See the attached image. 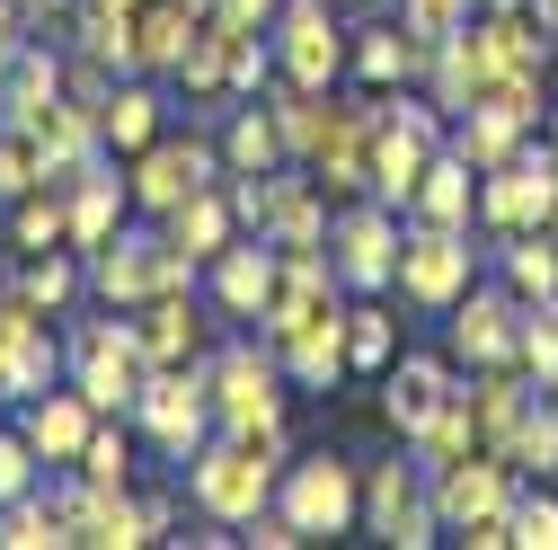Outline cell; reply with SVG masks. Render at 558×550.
Listing matches in <instances>:
<instances>
[{"mask_svg": "<svg viewBox=\"0 0 558 550\" xmlns=\"http://www.w3.org/2000/svg\"><path fill=\"white\" fill-rule=\"evenodd\" d=\"M373 124H381V89H373L364 107H337L328 143L311 152V178H319V195H364V187H373Z\"/></svg>", "mask_w": 558, "mask_h": 550, "instance_id": "9a60e30c", "label": "cell"}, {"mask_svg": "<svg viewBox=\"0 0 558 550\" xmlns=\"http://www.w3.org/2000/svg\"><path fill=\"white\" fill-rule=\"evenodd\" d=\"M275 479H284V427H266V435H204L186 453V498L204 524H248L257 506H275Z\"/></svg>", "mask_w": 558, "mask_h": 550, "instance_id": "6da1fadb", "label": "cell"}, {"mask_svg": "<svg viewBox=\"0 0 558 550\" xmlns=\"http://www.w3.org/2000/svg\"><path fill=\"white\" fill-rule=\"evenodd\" d=\"M275 506H284L311 541H328V533L364 524V479H355L345 453H302V462H284V479H275Z\"/></svg>", "mask_w": 558, "mask_h": 550, "instance_id": "52a82bcc", "label": "cell"}, {"mask_svg": "<svg viewBox=\"0 0 558 550\" xmlns=\"http://www.w3.org/2000/svg\"><path fill=\"white\" fill-rule=\"evenodd\" d=\"M390 356H399V328H390V311H381V302L345 311V364H355V373H381Z\"/></svg>", "mask_w": 558, "mask_h": 550, "instance_id": "d590c367", "label": "cell"}, {"mask_svg": "<svg viewBox=\"0 0 558 550\" xmlns=\"http://www.w3.org/2000/svg\"><path fill=\"white\" fill-rule=\"evenodd\" d=\"M426 62H435V45L408 36L399 19L390 27H355V81L364 89H416V81H426Z\"/></svg>", "mask_w": 558, "mask_h": 550, "instance_id": "44dd1931", "label": "cell"}, {"mask_svg": "<svg viewBox=\"0 0 558 550\" xmlns=\"http://www.w3.org/2000/svg\"><path fill=\"white\" fill-rule=\"evenodd\" d=\"M72 470H81V479H98V489H124V479H133V435H124L116 418H98Z\"/></svg>", "mask_w": 558, "mask_h": 550, "instance_id": "74e56055", "label": "cell"}, {"mask_svg": "<svg viewBox=\"0 0 558 550\" xmlns=\"http://www.w3.org/2000/svg\"><path fill=\"white\" fill-rule=\"evenodd\" d=\"M399 249H408V214H390L381 195H355L328 223V266L345 294H390L399 285Z\"/></svg>", "mask_w": 558, "mask_h": 550, "instance_id": "277c9868", "label": "cell"}, {"mask_svg": "<svg viewBox=\"0 0 558 550\" xmlns=\"http://www.w3.org/2000/svg\"><path fill=\"white\" fill-rule=\"evenodd\" d=\"M461 453H478V418H470V382H452V399L435 408L426 427H416V462H426V470H444V462H461Z\"/></svg>", "mask_w": 558, "mask_h": 550, "instance_id": "f546056e", "label": "cell"}, {"mask_svg": "<svg viewBox=\"0 0 558 550\" xmlns=\"http://www.w3.org/2000/svg\"><path fill=\"white\" fill-rule=\"evenodd\" d=\"M266 45H275V81H293V89H337V72L355 62V36L337 27V0H284Z\"/></svg>", "mask_w": 558, "mask_h": 550, "instance_id": "8992f818", "label": "cell"}, {"mask_svg": "<svg viewBox=\"0 0 558 550\" xmlns=\"http://www.w3.org/2000/svg\"><path fill=\"white\" fill-rule=\"evenodd\" d=\"M284 124L275 107H231V133H222V169H284Z\"/></svg>", "mask_w": 558, "mask_h": 550, "instance_id": "f1b7e54d", "label": "cell"}, {"mask_svg": "<svg viewBox=\"0 0 558 550\" xmlns=\"http://www.w3.org/2000/svg\"><path fill=\"white\" fill-rule=\"evenodd\" d=\"M275 285H284V249H275L266 231H257V240H231V249L214 258V302H222L231 320H266Z\"/></svg>", "mask_w": 558, "mask_h": 550, "instance_id": "e0dca14e", "label": "cell"}, {"mask_svg": "<svg viewBox=\"0 0 558 550\" xmlns=\"http://www.w3.org/2000/svg\"><path fill=\"white\" fill-rule=\"evenodd\" d=\"M62 195H72V249L89 258V249H107L116 231H124V204H133V187L107 169V160H89L81 178H62Z\"/></svg>", "mask_w": 558, "mask_h": 550, "instance_id": "ffe728a7", "label": "cell"}, {"mask_svg": "<svg viewBox=\"0 0 558 550\" xmlns=\"http://www.w3.org/2000/svg\"><path fill=\"white\" fill-rule=\"evenodd\" d=\"M214 427L231 435H266V427H284V356L275 347H222L214 356Z\"/></svg>", "mask_w": 558, "mask_h": 550, "instance_id": "ba28073f", "label": "cell"}, {"mask_svg": "<svg viewBox=\"0 0 558 550\" xmlns=\"http://www.w3.org/2000/svg\"><path fill=\"white\" fill-rule=\"evenodd\" d=\"M408 223H444V231H470V223H478V169H470L452 143L426 160V178H416Z\"/></svg>", "mask_w": 558, "mask_h": 550, "instance_id": "d6986e66", "label": "cell"}, {"mask_svg": "<svg viewBox=\"0 0 558 550\" xmlns=\"http://www.w3.org/2000/svg\"><path fill=\"white\" fill-rule=\"evenodd\" d=\"M62 364H72V347H62V337L36 320L19 347H0V399H36V391H53Z\"/></svg>", "mask_w": 558, "mask_h": 550, "instance_id": "cb8c5ba5", "label": "cell"}, {"mask_svg": "<svg viewBox=\"0 0 558 550\" xmlns=\"http://www.w3.org/2000/svg\"><path fill=\"white\" fill-rule=\"evenodd\" d=\"M10 240H19V249H72V195H62V178H45L36 195H19Z\"/></svg>", "mask_w": 558, "mask_h": 550, "instance_id": "1f68e13d", "label": "cell"}, {"mask_svg": "<svg viewBox=\"0 0 558 550\" xmlns=\"http://www.w3.org/2000/svg\"><path fill=\"white\" fill-rule=\"evenodd\" d=\"M36 470H45V462H36V444H27L19 427H0V506L27 498V489H36Z\"/></svg>", "mask_w": 558, "mask_h": 550, "instance_id": "ab89813d", "label": "cell"}, {"mask_svg": "<svg viewBox=\"0 0 558 550\" xmlns=\"http://www.w3.org/2000/svg\"><path fill=\"white\" fill-rule=\"evenodd\" d=\"M506 462L514 470H558V391H541L532 408H523V427H514V444H506Z\"/></svg>", "mask_w": 558, "mask_h": 550, "instance_id": "836d02e7", "label": "cell"}, {"mask_svg": "<svg viewBox=\"0 0 558 550\" xmlns=\"http://www.w3.org/2000/svg\"><path fill=\"white\" fill-rule=\"evenodd\" d=\"M478 10H470V0H399V27L408 36H426V45H444V36H461Z\"/></svg>", "mask_w": 558, "mask_h": 550, "instance_id": "f35d334b", "label": "cell"}, {"mask_svg": "<svg viewBox=\"0 0 558 550\" xmlns=\"http://www.w3.org/2000/svg\"><path fill=\"white\" fill-rule=\"evenodd\" d=\"M133 427H143L169 462H186L204 435H214V364H151L143 399H133Z\"/></svg>", "mask_w": 558, "mask_h": 550, "instance_id": "5b68a950", "label": "cell"}, {"mask_svg": "<svg viewBox=\"0 0 558 550\" xmlns=\"http://www.w3.org/2000/svg\"><path fill=\"white\" fill-rule=\"evenodd\" d=\"M62 541H72V515H62L45 489L0 506V550H62Z\"/></svg>", "mask_w": 558, "mask_h": 550, "instance_id": "4dcf8cb0", "label": "cell"}, {"mask_svg": "<svg viewBox=\"0 0 558 550\" xmlns=\"http://www.w3.org/2000/svg\"><path fill=\"white\" fill-rule=\"evenodd\" d=\"M195 266L169 231H116L107 249H89V294L107 311H143L151 294H195Z\"/></svg>", "mask_w": 558, "mask_h": 550, "instance_id": "7a4b0ae2", "label": "cell"}, {"mask_svg": "<svg viewBox=\"0 0 558 550\" xmlns=\"http://www.w3.org/2000/svg\"><path fill=\"white\" fill-rule=\"evenodd\" d=\"M364 533L390 541V550H426V541H444L426 462H381V470L364 479Z\"/></svg>", "mask_w": 558, "mask_h": 550, "instance_id": "8fae6325", "label": "cell"}, {"mask_svg": "<svg viewBox=\"0 0 558 550\" xmlns=\"http://www.w3.org/2000/svg\"><path fill=\"white\" fill-rule=\"evenodd\" d=\"M72 382L89 391L98 418H133V399H143L151 382V356H143V337H133V311H107L72 337Z\"/></svg>", "mask_w": 558, "mask_h": 550, "instance_id": "3957f363", "label": "cell"}, {"mask_svg": "<svg viewBox=\"0 0 558 550\" xmlns=\"http://www.w3.org/2000/svg\"><path fill=\"white\" fill-rule=\"evenodd\" d=\"M81 285H89V258H72V249H27V266H19V294L36 311H62Z\"/></svg>", "mask_w": 558, "mask_h": 550, "instance_id": "d6a6232c", "label": "cell"}, {"mask_svg": "<svg viewBox=\"0 0 558 550\" xmlns=\"http://www.w3.org/2000/svg\"><path fill=\"white\" fill-rule=\"evenodd\" d=\"M10 10H19V27H45V36H62V27L81 19V0H10Z\"/></svg>", "mask_w": 558, "mask_h": 550, "instance_id": "7bdbcfd3", "label": "cell"}, {"mask_svg": "<svg viewBox=\"0 0 558 550\" xmlns=\"http://www.w3.org/2000/svg\"><path fill=\"white\" fill-rule=\"evenodd\" d=\"M204 27V0H143L133 10V72H178Z\"/></svg>", "mask_w": 558, "mask_h": 550, "instance_id": "7402d4cb", "label": "cell"}, {"mask_svg": "<svg viewBox=\"0 0 558 550\" xmlns=\"http://www.w3.org/2000/svg\"><path fill=\"white\" fill-rule=\"evenodd\" d=\"M337 10H345V0H337Z\"/></svg>", "mask_w": 558, "mask_h": 550, "instance_id": "c3c4849f", "label": "cell"}, {"mask_svg": "<svg viewBox=\"0 0 558 550\" xmlns=\"http://www.w3.org/2000/svg\"><path fill=\"white\" fill-rule=\"evenodd\" d=\"M514 347H523V294L506 285H470L461 302H452V356L478 373V364H514Z\"/></svg>", "mask_w": 558, "mask_h": 550, "instance_id": "4fadbf2b", "label": "cell"}, {"mask_svg": "<svg viewBox=\"0 0 558 550\" xmlns=\"http://www.w3.org/2000/svg\"><path fill=\"white\" fill-rule=\"evenodd\" d=\"M133 337H143L151 364H186L195 356V302L186 294H151L143 311H133Z\"/></svg>", "mask_w": 558, "mask_h": 550, "instance_id": "484cf974", "label": "cell"}, {"mask_svg": "<svg viewBox=\"0 0 558 550\" xmlns=\"http://www.w3.org/2000/svg\"><path fill=\"white\" fill-rule=\"evenodd\" d=\"M160 231H169V240H178L186 258H222V249L240 240V214H231V187L214 178L204 195H186V204H178V214H169Z\"/></svg>", "mask_w": 558, "mask_h": 550, "instance_id": "603a6c76", "label": "cell"}, {"mask_svg": "<svg viewBox=\"0 0 558 550\" xmlns=\"http://www.w3.org/2000/svg\"><path fill=\"white\" fill-rule=\"evenodd\" d=\"M107 10H143V0H107Z\"/></svg>", "mask_w": 558, "mask_h": 550, "instance_id": "f6af8a7d", "label": "cell"}, {"mask_svg": "<svg viewBox=\"0 0 558 550\" xmlns=\"http://www.w3.org/2000/svg\"><path fill=\"white\" fill-rule=\"evenodd\" d=\"M426 479H435L444 533H470L478 515H514V462H506V453H461V462H444V470H426Z\"/></svg>", "mask_w": 558, "mask_h": 550, "instance_id": "5bb4252c", "label": "cell"}, {"mask_svg": "<svg viewBox=\"0 0 558 550\" xmlns=\"http://www.w3.org/2000/svg\"><path fill=\"white\" fill-rule=\"evenodd\" d=\"M204 10H214L222 27H248V36H266V27H275V10H284V0H204Z\"/></svg>", "mask_w": 558, "mask_h": 550, "instance_id": "b9f144b4", "label": "cell"}, {"mask_svg": "<svg viewBox=\"0 0 558 550\" xmlns=\"http://www.w3.org/2000/svg\"><path fill=\"white\" fill-rule=\"evenodd\" d=\"M470 275H478V249L470 231H444V223H408V249H399V302L416 311H452L470 294Z\"/></svg>", "mask_w": 558, "mask_h": 550, "instance_id": "30bf717a", "label": "cell"}, {"mask_svg": "<svg viewBox=\"0 0 558 550\" xmlns=\"http://www.w3.org/2000/svg\"><path fill=\"white\" fill-rule=\"evenodd\" d=\"M549 143H558V107H549Z\"/></svg>", "mask_w": 558, "mask_h": 550, "instance_id": "7dc6e473", "label": "cell"}, {"mask_svg": "<svg viewBox=\"0 0 558 550\" xmlns=\"http://www.w3.org/2000/svg\"><path fill=\"white\" fill-rule=\"evenodd\" d=\"M523 133H532V124H514V116H497V107H470V116H452V133H444V143H452V152L487 178V169H506V160L523 152Z\"/></svg>", "mask_w": 558, "mask_h": 550, "instance_id": "d4e9b609", "label": "cell"}, {"mask_svg": "<svg viewBox=\"0 0 558 550\" xmlns=\"http://www.w3.org/2000/svg\"><path fill=\"white\" fill-rule=\"evenodd\" d=\"M0 124H10V89H0Z\"/></svg>", "mask_w": 558, "mask_h": 550, "instance_id": "bcb514c9", "label": "cell"}, {"mask_svg": "<svg viewBox=\"0 0 558 550\" xmlns=\"http://www.w3.org/2000/svg\"><path fill=\"white\" fill-rule=\"evenodd\" d=\"M98 133H107V143L133 160V152H143V143H160V98L143 89V81H124V89H107L98 98Z\"/></svg>", "mask_w": 558, "mask_h": 550, "instance_id": "83f0119b", "label": "cell"}, {"mask_svg": "<svg viewBox=\"0 0 558 550\" xmlns=\"http://www.w3.org/2000/svg\"><path fill=\"white\" fill-rule=\"evenodd\" d=\"M444 399H452V364H444V356H390V364H381V418H390L408 444H416V427H426Z\"/></svg>", "mask_w": 558, "mask_h": 550, "instance_id": "ac0fdd59", "label": "cell"}, {"mask_svg": "<svg viewBox=\"0 0 558 550\" xmlns=\"http://www.w3.org/2000/svg\"><path fill=\"white\" fill-rule=\"evenodd\" d=\"M53 169H45V152H36V133L27 124H0V204H19V195H36Z\"/></svg>", "mask_w": 558, "mask_h": 550, "instance_id": "e575fe53", "label": "cell"}, {"mask_svg": "<svg viewBox=\"0 0 558 550\" xmlns=\"http://www.w3.org/2000/svg\"><path fill=\"white\" fill-rule=\"evenodd\" d=\"M549 214H558V143H523L506 169H487L478 178V223L497 231V240H514V231H549Z\"/></svg>", "mask_w": 558, "mask_h": 550, "instance_id": "9c48e42d", "label": "cell"}, {"mask_svg": "<svg viewBox=\"0 0 558 550\" xmlns=\"http://www.w3.org/2000/svg\"><path fill=\"white\" fill-rule=\"evenodd\" d=\"M214 178H231L222 169V152L214 143H195V133H160V143H143V152H133V204H143V214H178V204L186 195H204V187H214Z\"/></svg>", "mask_w": 558, "mask_h": 550, "instance_id": "7c38bea8", "label": "cell"}, {"mask_svg": "<svg viewBox=\"0 0 558 550\" xmlns=\"http://www.w3.org/2000/svg\"><path fill=\"white\" fill-rule=\"evenodd\" d=\"M19 45H27V27H19V10H10V0H0V62H10Z\"/></svg>", "mask_w": 558, "mask_h": 550, "instance_id": "ee69618b", "label": "cell"}, {"mask_svg": "<svg viewBox=\"0 0 558 550\" xmlns=\"http://www.w3.org/2000/svg\"><path fill=\"white\" fill-rule=\"evenodd\" d=\"M89 427H98V408H89V391H81V382H53V391L19 399V435L36 444V462H81Z\"/></svg>", "mask_w": 558, "mask_h": 550, "instance_id": "2e32d148", "label": "cell"}, {"mask_svg": "<svg viewBox=\"0 0 558 550\" xmlns=\"http://www.w3.org/2000/svg\"><path fill=\"white\" fill-rule=\"evenodd\" d=\"M514 550H558V498H514Z\"/></svg>", "mask_w": 558, "mask_h": 550, "instance_id": "60d3db41", "label": "cell"}, {"mask_svg": "<svg viewBox=\"0 0 558 550\" xmlns=\"http://www.w3.org/2000/svg\"><path fill=\"white\" fill-rule=\"evenodd\" d=\"M514 364H523L541 391H558V302H523V347H514Z\"/></svg>", "mask_w": 558, "mask_h": 550, "instance_id": "8d00e7d4", "label": "cell"}, {"mask_svg": "<svg viewBox=\"0 0 558 550\" xmlns=\"http://www.w3.org/2000/svg\"><path fill=\"white\" fill-rule=\"evenodd\" d=\"M497 275H506L523 302H558V240H549V231H514V240H497Z\"/></svg>", "mask_w": 558, "mask_h": 550, "instance_id": "4316f807", "label": "cell"}]
</instances>
